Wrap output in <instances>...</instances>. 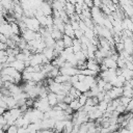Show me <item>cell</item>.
I'll return each mask as SVG.
<instances>
[{
	"mask_svg": "<svg viewBox=\"0 0 133 133\" xmlns=\"http://www.w3.org/2000/svg\"><path fill=\"white\" fill-rule=\"evenodd\" d=\"M10 26H11L12 34H16V35H20V34H21V30H20V27H19V25H18V22L10 23Z\"/></svg>",
	"mask_w": 133,
	"mask_h": 133,
	"instance_id": "7402d4cb",
	"label": "cell"
},
{
	"mask_svg": "<svg viewBox=\"0 0 133 133\" xmlns=\"http://www.w3.org/2000/svg\"><path fill=\"white\" fill-rule=\"evenodd\" d=\"M84 35V32L80 29L78 30H75V38H78V39H81V37Z\"/></svg>",
	"mask_w": 133,
	"mask_h": 133,
	"instance_id": "4316f807",
	"label": "cell"
},
{
	"mask_svg": "<svg viewBox=\"0 0 133 133\" xmlns=\"http://www.w3.org/2000/svg\"><path fill=\"white\" fill-rule=\"evenodd\" d=\"M42 11V14L44 16H52L53 15V8H52V5L50 2L48 1H43V3L41 4V6L38 7Z\"/></svg>",
	"mask_w": 133,
	"mask_h": 133,
	"instance_id": "3957f363",
	"label": "cell"
},
{
	"mask_svg": "<svg viewBox=\"0 0 133 133\" xmlns=\"http://www.w3.org/2000/svg\"><path fill=\"white\" fill-rule=\"evenodd\" d=\"M5 111H6V109L0 106V116H2V115H3L4 113H5Z\"/></svg>",
	"mask_w": 133,
	"mask_h": 133,
	"instance_id": "836d02e7",
	"label": "cell"
},
{
	"mask_svg": "<svg viewBox=\"0 0 133 133\" xmlns=\"http://www.w3.org/2000/svg\"><path fill=\"white\" fill-rule=\"evenodd\" d=\"M47 99H48V102H49V104H50V106H51L52 108L58 104L57 95H56V94H54V92H49V94H48Z\"/></svg>",
	"mask_w": 133,
	"mask_h": 133,
	"instance_id": "8fae6325",
	"label": "cell"
},
{
	"mask_svg": "<svg viewBox=\"0 0 133 133\" xmlns=\"http://www.w3.org/2000/svg\"><path fill=\"white\" fill-rule=\"evenodd\" d=\"M33 108H36V109L41 110L44 113L48 112V111H50L52 109V107L50 106L47 98H38L37 100H35L34 104H33Z\"/></svg>",
	"mask_w": 133,
	"mask_h": 133,
	"instance_id": "7a4b0ae2",
	"label": "cell"
},
{
	"mask_svg": "<svg viewBox=\"0 0 133 133\" xmlns=\"http://www.w3.org/2000/svg\"><path fill=\"white\" fill-rule=\"evenodd\" d=\"M74 54H75V56H76L77 60H84V61H86V59H87L86 55H85V54H84L82 51H79V52L74 53Z\"/></svg>",
	"mask_w": 133,
	"mask_h": 133,
	"instance_id": "603a6c76",
	"label": "cell"
},
{
	"mask_svg": "<svg viewBox=\"0 0 133 133\" xmlns=\"http://www.w3.org/2000/svg\"><path fill=\"white\" fill-rule=\"evenodd\" d=\"M44 42L46 44V47H48V48H54L55 43H56V41L51 35L50 36H47V37H44Z\"/></svg>",
	"mask_w": 133,
	"mask_h": 133,
	"instance_id": "ac0fdd59",
	"label": "cell"
},
{
	"mask_svg": "<svg viewBox=\"0 0 133 133\" xmlns=\"http://www.w3.org/2000/svg\"><path fill=\"white\" fill-rule=\"evenodd\" d=\"M119 133H132V132H130L127 128H121L119 129Z\"/></svg>",
	"mask_w": 133,
	"mask_h": 133,
	"instance_id": "4dcf8cb0",
	"label": "cell"
},
{
	"mask_svg": "<svg viewBox=\"0 0 133 133\" xmlns=\"http://www.w3.org/2000/svg\"><path fill=\"white\" fill-rule=\"evenodd\" d=\"M8 48L6 43H0V51H6Z\"/></svg>",
	"mask_w": 133,
	"mask_h": 133,
	"instance_id": "f1b7e54d",
	"label": "cell"
},
{
	"mask_svg": "<svg viewBox=\"0 0 133 133\" xmlns=\"http://www.w3.org/2000/svg\"><path fill=\"white\" fill-rule=\"evenodd\" d=\"M111 2H112L113 4H115V5H116V4H118V2H119V0H111Z\"/></svg>",
	"mask_w": 133,
	"mask_h": 133,
	"instance_id": "8d00e7d4",
	"label": "cell"
},
{
	"mask_svg": "<svg viewBox=\"0 0 133 133\" xmlns=\"http://www.w3.org/2000/svg\"><path fill=\"white\" fill-rule=\"evenodd\" d=\"M41 131H42V133H55L54 130H50V129L49 130H41Z\"/></svg>",
	"mask_w": 133,
	"mask_h": 133,
	"instance_id": "e575fe53",
	"label": "cell"
},
{
	"mask_svg": "<svg viewBox=\"0 0 133 133\" xmlns=\"http://www.w3.org/2000/svg\"><path fill=\"white\" fill-rule=\"evenodd\" d=\"M87 99H88V98H87V97H86L84 94H82V95H81V96L78 98V101H79V103L81 104V106H82V107H83V106L86 104V101H87Z\"/></svg>",
	"mask_w": 133,
	"mask_h": 133,
	"instance_id": "d4e9b609",
	"label": "cell"
},
{
	"mask_svg": "<svg viewBox=\"0 0 133 133\" xmlns=\"http://www.w3.org/2000/svg\"><path fill=\"white\" fill-rule=\"evenodd\" d=\"M9 66H12L14 69H16L18 72H24L25 71V68H26V65H25V62L24 61H21V60H15V61H12L11 63H9Z\"/></svg>",
	"mask_w": 133,
	"mask_h": 133,
	"instance_id": "52a82bcc",
	"label": "cell"
},
{
	"mask_svg": "<svg viewBox=\"0 0 133 133\" xmlns=\"http://www.w3.org/2000/svg\"><path fill=\"white\" fill-rule=\"evenodd\" d=\"M51 36H52L55 41H58V39H62L63 34H62L61 31H59L58 29H56V28L53 27V29H52V31H51Z\"/></svg>",
	"mask_w": 133,
	"mask_h": 133,
	"instance_id": "e0dca14e",
	"label": "cell"
},
{
	"mask_svg": "<svg viewBox=\"0 0 133 133\" xmlns=\"http://www.w3.org/2000/svg\"><path fill=\"white\" fill-rule=\"evenodd\" d=\"M132 58H133V55H132Z\"/></svg>",
	"mask_w": 133,
	"mask_h": 133,
	"instance_id": "ab89813d",
	"label": "cell"
},
{
	"mask_svg": "<svg viewBox=\"0 0 133 133\" xmlns=\"http://www.w3.org/2000/svg\"><path fill=\"white\" fill-rule=\"evenodd\" d=\"M119 99V103L122 104V105H124V106H128L129 105V103H130V101H131V98H127V97H124V96H122L121 98H118Z\"/></svg>",
	"mask_w": 133,
	"mask_h": 133,
	"instance_id": "cb8c5ba5",
	"label": "cell"
},
{
	"mask_svg": "<svg viewBox=\"0 0 133 133\" xmlns=\"http://www.w3.org/2000/svg\"><path fill=\"white\" fill-rule=\"evenodd\" d=\"M69 106L74 110V111H78V110H80L81 108H82V106H81V104L79 103V101H78V99H75V100H73L70 104H69Z\"/></svg>",
	"mask_w": 133,
	"mask_h": 133,
	"instance_id": "d6986e66",
	"label": "cell"
},
{
	"mask_svg": "<svg viewBox=\"0 0 133 133\" xmlns=\"http://www.w3.org/2000/svg\"><path fill=\"white\" fill-rule=\"evenodd\" d=\"M22 21L26 24V27L27 29L29 30H32L34 32H37L39 31L41 29V24L38 22V20L35 18V17H32V18H27V17H23Z\"/></svg>",
	"mask_w": 133,
	"mask_h": 133,
	"instance_id": "6da1fadb",
	"label": "cell"
},
{
	"mask_svg": "<svg viewBox=\"0 0 133 133\" xmlns=\"http://www.w3.org/2000/svg\"><path fill=\"white\" fill-rule=\"evenodd\" d=\"M0 106H1V107H3V108H5L6 110L8 109L7 104H6V102L4 101V99H3V98H0Z\"/></svg>",
	"mask_w": 133,
	"mask_h": 133,
	"instance_id": "83f0119b",
	"label": "cell"
},
{
	"mask_svg": "<svg viewBox=\"0 0 133 133\" xmlns=\"http://www.w3.org/2000/svg\"><path fill=\"white\" fill-rule=\"evenodd\" d=\"M84 79H85V75H82V74L78 75V81H84Z\"/></svg>",
	"mask_w": 133,
	"mask_h": 133,
	"instance_id": "1f68e13d",
	"label": "cell"
},
{
	"mask_svg": "<svg viewBox=\"0 0 133 133\" xmlns=\"http://www.w3.org/2000/svg\"><path fill=\"white\" fill-rule=\"evenodd\" d=\"M108 106H109V103H107L106 101H100V102H99V104L97 105L98 109H99L100 111H102L103 113L107 111V109H108Z\"/></svg>",
	"mask_w": 133,
	"mask_h": 133,
	"instance_id": "ffe728a7",
	"label": "cell"
},
{
	"mask_svg": "<svg viewBox=\"0 0 133 133\" xmlns=\"http://www.w3.org/2000/svg\"><path fill=\"white\" fill-rule=\"evenodd\" d=\"M43 54L45 55V57L51 62L54 58H55V54H54V48H48L46 47L43 51Z\"/></svg>",
	"mask_w": 133,
	"mask_h": 133,
	"instance_id": "9c48e42d",
	"label": "cell"
},
{
	"mask_svg": "<svg viewBox=\"0 0 133 133\" xmlns=\"http://www.w3.org/2000/svg\"><path fill=\"white\" fill-rule=\"evenodd\" d=\"M18 133H27V130H26V128H19Z\"/></svg>",
	"mask_w": 133,
	"mask_h": 133,
	"instance_id": "d6a6232c",
	"label": "cell"
},
{
	"mask_svg": "<svg viewBox=\"0 0 133 133\" xmlns=\"http://www.w3.org/2000/svg\"><path fill=\"white\" fill-rule=\"evenodd\" d=\"M86 69L91 70V71H95V72H99V73H100V64L96 61L95 58L87 59V61H86Z\"/></svg>",
	"mask_w": 133,
	"mask_h": 133,
	"instance_id": "5b68a950",
	"label": "cell"
},
{
	"mask_svg": "<svg viewBox=\"0 0 133 133\" xmlns=\"http://www.w3.org/2000/svg\"><path fill=\"white\" fill-rule=\"evenodd\" d=\"M73 86H74L77 90H79L81 94H84V92H86V91H88V90L90 89L89 85L86 84V82H84V81H78V82L75 83Z\"/></svg>",
	"mask_w": 133,
	"mask_h": 133,
	"instance_id": "8992f818",
	"label": "cell"
},
{
	"mask_svg": "<svg viewBox=\"0 0 133 133\" xmlns=\"http://www.w3.org/2000/svg\"><path fill=\"white\" fill-rule=\"evenodd\" d=\"M73 39L72 37L63 34V37H62V41H63V44H64V47L65 48H70V47H73Z\"/></svg>",
	"mask_w": 133,
	"mask_h": 133,
	"instance_id": "44dd1931",
	"label": "cell"
},
{
	"mask_svg": "<svg viewBox=\"0 0 133 133\" xmlns=\"http://www.w3.org/2000/svg\"><path fill=\"white\" fill-rule=\"evenodd\" d=\"M63 33H64L65 35H68V36L72 37V38H75V30L73 29V27H72L71 23H66V24L64 25Z\"/></svg>",
	"mask_w": 133,
	"mask_h": 133,
	"instance_id": "30bf717a",
	"label": "cell"
},
{
	"mask_svg": "<svg viewBox=\"0 0 133 133\" xmlns=\"http://www.w3.org/2000/svg\"><path fill=\"white\" fill-rule=\"evenodd\" d=\"M8 39V37H6L4 34H1L0 33V43H6Z\"/></svg>",
	"mask_w": 133,
	"mask_h": 133,
	"instance_id": "f546056e",
	"label": "cell"
},
{
	"mask_svg": "<svg viewBox=\"0 0 133 133\" xmlns=\"http://www.w3.org/2000/svg\"><path fill=\"white\" fill-rule=\"evenodd\" d=\"M102 64H104L107 69H117V63L115 60H113L111 57H106L103 59Z\"/></svg>",
	"mask_w": 133,
	"mask_h": 133,
	"instance_id": "ba28073f",
	"label": "cell"
},
{
	"mask_svg": "<svg viewBox=\"0 0 133 133\" xmlns=\"http://www.w3.org/2000/svg\"><path fill=\"white\" fill-rule=\"evenodd\" d=\"M18 127L16 125H11L8 127V129L5 131V133H18Z\"/></svg>",
	"mask_w": 133,
	"mask_h": 133,
	"instance_id": "484cf974",
	"label": "cell"
},
{
	"mask_svg": "<svg viewBox=\"0 0 133 133\" xmlns=\"http://www.w3.org/2000/svg\"><path fill=\"white\" fill-rule=\"evenodd\" d=\"M3 97V95H2V91H1V88H0V98H2Z\"/></svg>",
	"mask_w": 133,
	"mask_h": 133,
	"instance_id": "f35d334b",
	"label": "cell"
},
{
	"mask_svg": "<svg viewBox=\"0 0 133 133\" xmlns=\"http://www.w3.org/2000/svg\"><path fill=\"white\" fill-rule=\"evenodd\" d=\"M66 2H70V3H72V4H74V5H76V3H77V1L76 0H65Z\"/></svg>",
	"mask_w": 133,
	"mask_h": 133,
	"instance_id": "d590c367",
	"label": "cell"
},
{
	"mask_svg": "<svg viewBox=\"0 0 133 133\" xmlns=\"http://www.w3.org/2000/svg\"><path fill=\"white\" fill-rule=\"evenodd\" d=\"M122 75L125 77L126 81L133 79V71H132V70H129V69H127V68L122 69Z\"/></svg>",
	"mask_w": 133,
	"mask_h": 133,
	"instance_id": "2e32d148",
	"label": "cell"
},
{
	"mask_svg": "<svg viewBox=\"0 0 133 133\" xmlns=\"http://www.w3.org/2000/svg\"><path fill=\"white\" fill-rule=\"evenodd\" d=\"M70 78H71V76H68V75H61V74H59L57 77H55V78H54V81H55V82H57V83L63 84V83L70 82Z\"/></svg>",
	"mask_w": 133,
	"mask_h": 133,
	"instance_id": "9a60e30c",
	"label": "cell"
},
{
	"mask_svg": "<svg viewBox=\"0 0 133 133\" xmlns=\"http://www.w3.org/2000/svg\"><path fill=\"white\" fill-rule=\"evenodd\" d=\"M64 126H65V119L64 121H57L54 125V132L55 133H62L63 132V129H64Z\"/></svg>",
	"mask_w": 133,
	"mask_h": 133,
	"instance_id": "7c38bea8",
	"label": "cell"
},
{
	"mask_svg": "<svg viewBox=\"0 0 133 133\" xmlns=\"http://www.w3.org/2000/svg\"><path fill=\"white\" fill-rule=\"evenodd\" d=\"M3 68H4V66H3V64H0V73H1V71L3 70Z\"/></svg>",
	"mask_w": 133,
	"mask_h": 133,
	"instance_id": "74e56055",
	"label": "cell"
},
{
	"mask_svg": "<svg viewBox=\"0 0 133 133\" xmlns=\"http://www.w3.org/2000/svg\"><path fill=\"white\" fill-rule=\"evenodd\" d=\"M51 5H52V8H53L54 10H57V11L61 12L62 10H64V5H65V4L61 3L59 0H54V1H52Z\"/></svg>",
	"mask_w": 133,
	"mask_h": 133,
	"instance_id": "5bb4252c",
	"label": "cell"
},
{
	"mask_svg": "<svg viewBox=\"0 0 133 133\" xmlns=\"http://www.w3.org/2000/svg\"><path fill=\"white\" fill-rule=\"evenodd\" d=\"M64 11L66 12V15L69 17H72L73 15L76 14V11H75V5L72 4V3H70V2H66L65 5H64Z\"/></svg>",
	"mask_w": 133,
	"mask_h": 133,
	"instance_id": "4fadbf2b",
	"label": "cell"
},
{
	"mask_svg": "<svg viewBox=\"0 0 133 133\" xmlns=\"http://www.w3.org/2000/svg\"><path fill=\"white\" fill-rule=\"evenodd\" d=\"M36 33H37V32H34V31H32V30H29V29H26V30H24L23 32H21V37H23V38L28 43V42H30V41L35 39Z\"/></svg>",
	"mask_w": 133,
	"mask_h": 133,
	"instance_id": "277c9868",
	"label": "cell"
}]
</instances>
